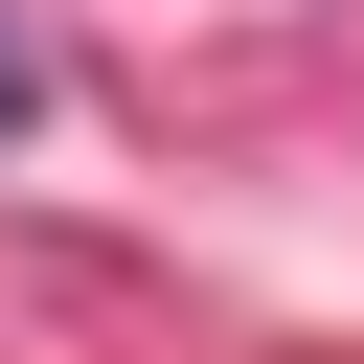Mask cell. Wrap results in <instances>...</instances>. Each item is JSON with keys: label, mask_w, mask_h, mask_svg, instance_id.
<instances>
[{"label": "cell", "mask_w": 364, "mask_h": 364, "mask_svg": "<svg viewBox=\"0 0 364 364\" xmlns=\"http://www.w3.org/2000/svg\"><path fill=\"white\" fill-rule=\"evenodd\" d=\"M0 136H23V46H0Z\"/></svg>", "instance_id": "1"}]
</instances>
